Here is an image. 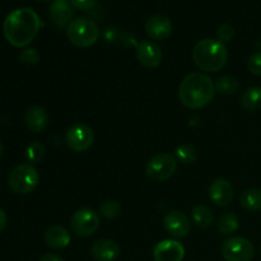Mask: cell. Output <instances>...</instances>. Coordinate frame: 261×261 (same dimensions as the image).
I'll return each mask as SVG.
<instances>
[{"label":"cell","instance_id":"6da1fadb","mask_svg":"<svg viewBox=\"0 0 261 261\" xmlns=\"http://www.w3.org/2000/svg\"><path fill=\"white\" fill-rule=\"evenodd\" d=\"M41 20L37 13L31 8L13 10L5 18L3 31L8 42L14 47H25L37 36Z\"/></svg>","mask_w":261,"mask_h":261},{"label":"cell","instance_id":"7a4b0ae2","mask_svg":"<svg viewBox=\"0 0 261 261\" xmlns=\"http://www.w3.org/2000/svg\"><path fill=\"white\" fill-rule=\"evenodd\" d=\"M216 86L211 76L196 71L190 73L181 81L178 86V97L184 106L191 110L203 109L213 99Z\"/></svg>","mask_w":261,"mask_h":261},{"label":"cell","instance_id":"3957f363","mask_svg":"<svg viewBox=\"0 0 261 261\" xmlns=\"http://www.w3.org/2000/svg\"><path fill=\"white\" fill-rule=\"evenodd\" d=\"M228 59V51L224 43L213 38H203L193 50V60L200 70L217 73L224 68Z\"/></svg>","mask_w":261,"mask_h":261},{"label":"cell","instance_id":"277c9868","mask_svg":"<svg viewBox=\"0 0 261 261\" xmlns=\"http://www.w3.org/2000/svg\"><path fill=\"white\" fill-rule=\"evenodd\" d=\"M68 40L74 46L87 48L93 46L99 38V27L89 18H75L66 27Z\"/></svg>","mask_w":261,"mask_h":261},{"label":"cell","instance_id":"5b68a950","mask_svg":"<svg viewBox=\"0 0 261 261\" xmlns=\"http://www.w3.org/2000/svg\"><path fill=\"white\" fill-rule=\"evenodd\" d=\"M38 182H40V175L31 163H22V165L15 166L8 177L9 188L15 194H20V195L32 193L37 188Z\"/></svg>","mask_w":261,"mask_h":261},{"label":"cell","instance_id":"8992f818","mask_svg":"<svg viewBox=\"0 0 261 261\" xmlns=\"http://www.w3.org/2000/svg\"><path fill=\"white\" fill-rule=\"evenodd\" d=\"M176 170H177V162L170 153H158L153 155L148 161L147 167H145L148 177L157 182L170 180L175 175Z\"/></svg>","mask_w":261,"mask_h":261},{"label":"cell","instance_id":"52a82bcc","mask_svg":"<svg viewBox=\"0 0 261 261\" xmlns=\"http://www.w3.org/2000/svg\"><path fill=\"white\" fill-rule=\"evenodd\" d=\"M101 224L99 214L91 208L78 209L70 219L71 231L79 237H89L96 233Z\"/></svg>","mask_w":261,"mask_h":261},{"label":"cell","instance_id":"ba28073f","mask_svg":"<svg viewBox=\"0 0 261 261\" xmlns=\"http://www.w3.org/2000/svg\"><path fill=\"white\" fill-rule=\"evenodd\" d=\"M222 256L226 261H251L255 255L254 245L245 237H231L222 245Z\"/></svg>","mask_w":261,"mask_h":261},{"label":"cell","instance_id":"9c48e42d","mask_svg":"<svg viewBox=\"0 0 261 261\" xmlns=\"http://www.w3.org/2000/svg\"><path fill=\"white\" fill-rule=\"evenodd\" d=\"M66 144L74 152H86L93 145V130L86 124H76L66 133Z\"/></svg>","mask_w":261,"mask_h":261},{"label":"cell","instance_id":"30bf717a","mask_svg":"<svg viewBox=\"0 0 261 261\" xmlns=\"http://www.w3.org/2000/svg\"><path fill=\"white\" fill-rule=\"evenodd\" d=\"M163 227L172 237L184 239L190 233L191 222L182 212L171 211L163 218Z\"/></svg>","mask_w":261,"mask_h":261},{"label":"cell","instance_id":"8fae6325","mask_svg":"<svg viewBox=\"0 0 261 261\" xmlns=\"http://www.w3.org/2000/svg\"><path fill=\"white\" fill-rule=\"evenodd\" d=\"M162 50L154 41L144 40L137 45V59L144 68H157L162 63Z\"/></svg>","mask_w":261,"mask_h":261},{"label":"cell","instance_id":"7c38bea8","mask_svg":"<svg viewBox=\"0 0 261 261\" xmlns=\"http://www.w3.org/2000/svg\"><path fill=\"white\" fill-rule=\"evenodd\" d=\"M185 257V247L176 240H163L153 249L154 261H182Z\"/></svg>","mask_w":261,"mask_h":261},{"label":"cell","instance_id":"4fadbf2b","mask_svg":"<svg viewBox=\"0 0 261 261\" xmlns=\"http://www.w3.org/2000/svg\"><path fill=\"white\" fill-rule=\"evenodd\" d=\"M233 185L227 178H217L209 186V199L214 205L226 208L233 200Z\"/></svg>","mask_w":261,"mask_h":261},{"label":"cell","instance_id":"5bb4252c","mask_svg":"<svg viewBox=\"0 0 261 261\" xmlns=\"http://www.w3.org/2000/svg\"><path fill=\"white\" fill-rule=\"evenodd\" d=\"M48 17L56 28L68 27L74 17V8L69 0H54L48 8Z\"/></svg>","mask_w":261,"mask_h":261},{"label":"cell","instance_id":"9a60e30c","mask_svg":"<svg viewBox=\"0 0 261 261\" xmlns=\"http://www.w3.org/2000/svg\"><path fill=\"white\" fill-rule=\"evenodd\" d=\"M145 33L154 41L167 40L172 33V23L165 15H152L145 22Z\"/></svg>","mask_w":261,"mask_h":261},{"label":"cell","instance_id":"2e32d148","mask_svg":"<svg viewBox=\"0 0 261 261\" xmlns=\"http://www.w3.org/2000/svg\"><path fill=\"white\" fill-rule=\"evenodd\" d=\"M91 255L96 261H115L120 256V247L112 240H98L92 245Z\"/></svg>","mask_w":261,"mask_h":261},{"label":"cell","instance_id":"e0dca14e","mask_svg":"<svg viewBox=\"0 0 261 261\" xmlns=\"http://www.w3.org/2000/svg\"><path fill=\"white\" fill-rule=\"evenodd\" d=\"M24 124L32 133H42L48 125V115L41 106H32L25 111Z\"/></svg>","mask_w":261,"mask_h":261},{"label":"cell","instance_id":"ac0fdd59","mask_svg":"<svg viewBox=\"0 0 261 261\" xmlns=\"http://www.w3.org/2000/svg\"><path fill=\"white\" fill-rule=\"evenodd\" d=\"M46 245L53 250H63L69 246L71 241L70 233L68 229L61 226H51L46 229L45 236H43Z\"/></svg>","mask_w":261,"mask_h":261},{"label":"cell","instance_id":"d6986e66","mask_svg":"<svg viewBox=\"0 0 261 261\" xmlns=\"http://www.w3.org/2000/svg\"><path fill=\"white\" fill-rule=\"evenodd\" d=\"M191 219L193 223L195 224L198 228L205 229L213 224L214 222V213L208 205L205 204H198L193 208L191 212Z\"/></svg>","mask_w":261,"mask_h":261},{"label":"cell","instance_id":"ffe728a7","mask_svg":"<svg viewBox=\"0 0 261 261\" xmlns=\"http://www.w3.org/2000/svg\"><path fill=\"white\" fill-rule=\"evenodd\" d=\"M240 204L244 209L249 212H260L261 211V189L250 188L246 189L240 195Z\"/></svg>","mask_w":261,"mask_h":261},{"label":"cell","instance_id":"44dd1931","mask_svg":"<svg viewBox=\"0 0 261 261\" xmlns=\"http://www.w3.org/2000/svg\"><path fill=\"white\" fill-rule=\"evenodd\" d=\"M241 106L247 111L261 109V87H250L241 94Z\"/></svg>","mask_w":261,"mask_h":261},{"label":"cell","instance_id":"7402d4cb","mask_svg":"<svg viewBox=\"0 0 261 261\" xmlns=\"http://www.w3.org/2000/svg\"><path fill=\"white\" fill-rule=\"evenodd\" d=\"M218 232L223 236H231L234 232H237L240 227V221L237 216L232 212H226V213L221 214L218 219Z\"/></svg>","mask_w":261,"mask_h":261},{"label":"cell","instance_id":"603a6c76","mask_svg":"<svg viewBox=\"0 0 261 261\" xmlns=\"http://www.w3.org/2000/svg\"><path fill=\"white\" fill-rule=\"evenodd\" d=\"M216 86V91L219 94H223V96H232V94L237 93V91L240 89V82L237 81L234 76L231 75H224L221 76L218 81L214 83Z\"/></svg>","mask_w":261,"mask_h":261},{"label":"cell","instance_id":"cb8c5ba5","mask_svg":"<svg viewBox=\"0 0 261 261\" xmlns=\"http://www.w3.org/2000/svg\"><path fill=\"white\" fill-rule=\"evenodd\" d=\"M176 158L184 165H191L198 158V150L190 144H182L176 149Z\"/></svg>","mask_w":261,"mask_h":261},{"label":"cell","instance_id":"d4e9b609","mask_svg":"<svg viewBox=\"0 0 261 261\" xmlns=\"http://www.w3.org/2000/svg\"><path fill=\"white\" fill-rule=\"evenodd\" d=\"M45 155V147L40 142H32L25 149V160L28 163H38Z\"/></svg>","mask_w":261,"mask_h":261},{"label":"cell","instance_id":"484cf974","mask_svg":"<svg viewBox=\"0 0 261 261\" xmlns=\"http://www.w3.org/2000/svg\"><path fill=\"white\" fill-rule=\"evenodd\" d=\"M99 213L105 218H116L121 213V205L116 200H105L99 205Z\"/></svg>","mask_w":261,"mask_h":261},{"label":"cell","instance_id":"4316f807","mask_svg":"<svg viewBox=\"0 0 261 261\" xmlns=\"http://www.w3.org/2000/svg\"><path fill=\"white\" fill-rule=\"evenodd\" d=\"M19 60L25 65H36L40 61V54L36 48H24L19 54Z\"/></svg>","mask_w":261,"mask_h":261},{"label":"cell","instance_id":"83f0119b","mask_svg":"<svg viewBox=\"0 0 261 261\" xmlns=\"http://www.w3.org/2000/svg\"><path fill=\"white\" fill-rule=\"evenodd\" d=\"M234 36V28L233 25H231L229 23H223L218 27L217 30V37H218V41H221L222 43L229 42V41L233 38Z\"/></svg>","mask_w":261,"mask_h":261},{"label":"cell","instance_id":"f1b7e54d","mask_svg":"<svg viewBox=\"0 0 261 261\" xmlns=\"http://www.w3.org/2000/svg\"><path fill=\"white\" fill-rule=\"evenodd\" d=\"M247 68H249L250 73L254 75H261V51L250 56L249 61H247Z\"/></svg>","mask_w":261,"mask_h":261},{"label":"cell","instance_id":"f546056e","mask_svg":"<svg viewBox=\"0 0 261 261\" xmlns=\"http://www.w3.org/2000/svg\"><path fill=\"white\" fill-rule=\"evenodd\" d=\"M69 3L73 5L74 9L86 12V10H91L92 8H94L97 0H69Z\"/></svg>","mask_w":261,"mask_h":261},{"label":"cell","instance_id":"4dcf8cb0","mask_svg":"<svg viewBox=\"0 0 261 261\" xmlns=\"http://www.w3.org/2000/svg\"><path fill=\"white\" fill-rule=\"evenodd\" d=\"M40 261H65V260L56 254H46L45 256H42V259Z\"/></svg>","mask_w":261,"mask_h":261},{"label":"cell","instance_id":"1f68e13d","mask_svg":"<svg viewBox=\"0 0 261 261\" xmlns=\"http://www.w3.org/2000/svg\"><path fill=\"white\" fill-rule=\"evenodd\" d=\"M5 226H7V214L0 208V232L5 228Z\"/></svg>","mask_w":261,"mask_h":261},{"label":"cell","instance_id":"d6a6232c","mask_svg":"<svg viewBox=\"0 0 261 261\" xmlns=\"http://www.w3.org/2000/svg\"><path fill=\"white\" fill-rule=\"evenodd\" d=\"M3 154H4V147H3V144L0 143V158H2Z\"/></svg>","mask_w":261,"mask_h":261},{"label":"cell","instance_id":"836d02e7","mask_svg":"<svg viewBox=\"0 0 261 261\" xmlns=\"http://www.w3.org/2000/svg\"><path fill=\"white\" fill-rule=\"evenodd\" d=\"M38 2H42V3H47V2H54V0H38Z\"/></svg>","mask_w":261,"mask_h":261}]
</instances>
